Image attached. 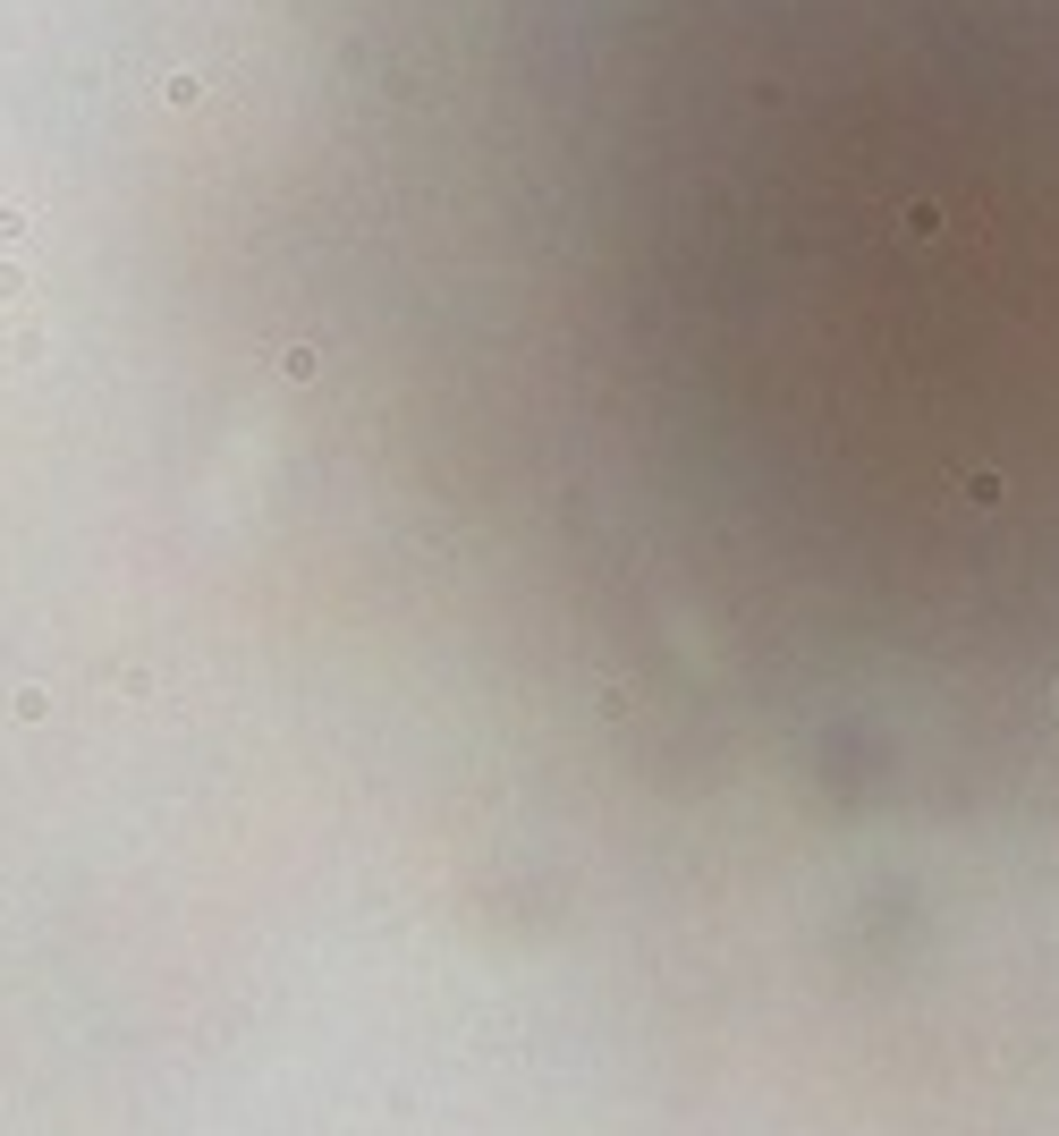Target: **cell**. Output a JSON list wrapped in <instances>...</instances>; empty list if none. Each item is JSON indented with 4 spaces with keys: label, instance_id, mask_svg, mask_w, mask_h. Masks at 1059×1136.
Listing matches in <instances>:
<instances>
[]
</instances>
